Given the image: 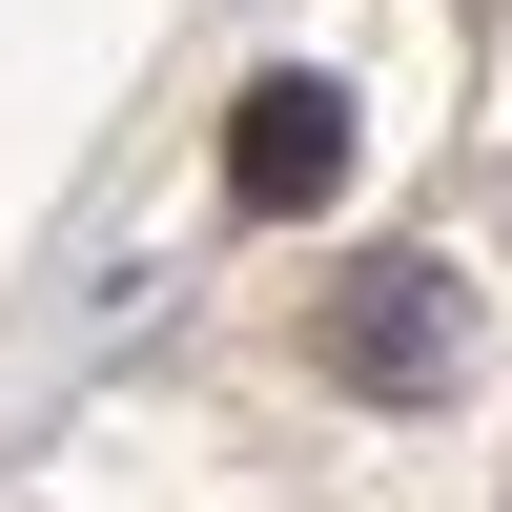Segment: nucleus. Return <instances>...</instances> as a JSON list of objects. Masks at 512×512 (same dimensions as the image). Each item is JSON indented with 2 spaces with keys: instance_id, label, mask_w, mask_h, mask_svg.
<instances>
[{
  "instance_id": "nucleus-1",
  "label": "nucleus",
  "mask_w": 512,
  "mask_h": 512,
  "mask_svg": "<svg viewBox=\"0 0 512 512\" xmlns=\"http://www.w3.org/2000/svg\"><path fill=\"white\" fill-rule=\"evenodd\" d=\"M328 185H349V103H328L308 62L246 82V103H226V205H246V226H287V205H328Z\"/></svg>"
},
{
  "instance_id": "nucleus-2",
  "label": "nucleus",
  "mask_w": 512,
  "mask_h": 512,
  "mask_svg": "<svg viewBox=\"0 0 512 512\" xmlns=\"http://www.w3.org/2000/svg\"><path fill=\"white\" fill-rule=\"evenodd\" d=\"M328 369L349 390H451V267H349L328 287Z\"/></svg>"
}]
</instances>
